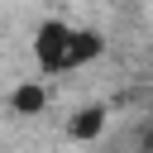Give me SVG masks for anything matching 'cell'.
Wrapping results in <instances>:
<instances>
[{
	"label": "cell",
	"instance_id": "7a4b0ae2",
	"mask_svg": "<svg viewBox=\"0 0 153 153\" xmlns=\"http://www.w3.org/2000/svg\"><path fill=\"white\" fill-rule=\"evenodd\" d=\"M10 110H14V115H43V110H48L43 81H38V76H33V81H19V86L10 91Z\"/></svg>",
	"mask_w": 153,
	"mask_h": 153
},
{
	"label": "cell",
	"instance_id": "3957f363",
	"mask_svg": "<svg viewBox=\"0 0 153 153\" xmlns=\"http://www.w3.org/2000/svg\"><path fill=\"white\" fill-rule=\"evenodd\" d=\"M100 129H105V105H86V110H76V115L67 120V134H72L76 143L100 139Z\"/></svg>",
	"mask_w": 153,
	"mask_h": 153
},
{
	"label": "cell",
	"instance_id": "6da1fadb",
	"mask_svg": "<svg viewBox=\"0 0 153 153\" xmlns=\"http://www.w3.org/2000/svg\"><path fill=\"white\" fill-rule=\"evenodd\" d=\"M105 53V33L86 29V24H67V19H43L33 29V62L43 76H62L76 67H91Z\"/></svg>",
	"mask_w": 153,
	"mask_h": 153
},
{
	"label": "cell",
	"instance_id": "277c9868",
	"mask_svg": "<svg viewBox=\"0 0 153 153\" xmlns=\"http://www.w3.org/2000/svg\"><path fill=\"white\" fill-rule=\"evenodd\" d=\"M148 148H153V129H148Z\"/></svg>",
	"mask_w": 153,
	"mask_h": 153
}]
</instances>
